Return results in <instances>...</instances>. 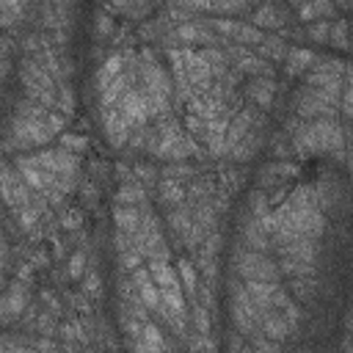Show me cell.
I'll use <instances>...</instances> for the list:
<instances>
[{
  "label": "cell",
  "instance_id": "7",
  "mask_svg": "<svg viewBox=\"0 0 353 353\" xmlns=\"http://www.w3.org/2000/svg\"><path fill=\"white\" fill-rule=\"evenodd\" d=\"M248 97H254L259 105H268V102H270V97H273V83L256 80V83L248 88Z\"/></svg>",
  "mask_w": 353,
  "mask_h": 353
},
{
  "label": "cell",
  "instance_id": "4",
  "mask_svg": "<svg viewBox=\"0 0 353 353\" xmlns=\"http://www.w3.org/2000/svg\"><path fill=\"white\" fill-rule=\"evenodd\" d=\"M25 306H28V290H25L22 281H14V284L0 295V323H3V325L14 323V320L25 312Z\"/></svg>",
  "mask_w": 353,
  "mask_h": 353
},
{
  "label": "cell",
  "instance_id": "1",
  "mask_svg": "<svg viewBox=\"0 0 353 353\" xmlns=\"http://www.w3.org/2000/svg\"><path fill=\"white\" fill-rule=\"evenodd\" d=\"M292 146L301 154H314V152H334L342 146V130L331 119H314L303 121L292 132Z\"/></svg>",
  "mask_w": 353,
  "mask_h": 353
},
{
  "label": "cell",
  "instance_id": "10",
  "mask_svg": "<svg viewBox=\"0 0 353 353\" xmlns=\"http://www.w3.org/2000/svg\"><path fill=\"white\" fill-rule=\"evenodd\" d=\"M254 353H279V342L265 339V336H254Z\"/></svg>",
  "mask_w": 353,
  "mask_h": 353
},
{
  "label": "cell",
  "instance_id": "11",
  "mask_svg": "<svg viewBox=\"0 0 353 353\" xmlns=\"http://www.w3.org/2000/svg\"><path fill=\"white\" fill-rule=\"evenodd\" d=\"M0 353H36V350H30V347H25L22 342H17V339H0Z\"/></svg>",
  "mask_w": 353,
  "mask_h": 353
},
{
  "label": "cell",
  "instance_id": "8",
  "mask_svg": "<svg viewBox=\"0 0 353 353\" xmlns=\"http://www.w3.org/2000/svg\"><path fill=\"white\" fill-rule=\"evenodd\" d=\"M25 11V6H17V3H0V25L8 28L17 22V17Z\"/></svg>",
  "mask_w": 353,
  "mask_h": 353
},
{
  "label": "cell",
  "instance_id": "6",
  "mask_svg": "<svg viewBox=\"0 0 353 353\" xmlns=\"http://www.w3.org/2000/svg\"><path fill=\"white\" fill-rule=\"evenodd\" d=\"M314 52L312 50H303V47H292L287 50V72L290 74H301L309 69V63H314Z\"/></svg>",
  "mask_w": 353,
  "mask_h": 353
},
{
  "label": "cell",
  "instance_id": "9",
  "mask_svg": "<svg viewBox=\"0 0 353 353\" xmlns=\"http://www.w3.org/2000/svg\"><path fill=\"white\" fill-rule=\"evenodd\" d=\"M83 270H85V256L77 251V254H72V259H69V279H80Z\"/></svg>",
  "mask_w": 353,
  "mask_h": 353
},
{
  "label": "cell",
  "instance_id": "3",
  "mask_svg": "<svg viewBox=\"0 0 353 353\" xmlns=\"http://www.w3.org/2000/svg\"><path fill=\"white\" fill-rule=\"evenodd\" d=\"M0 196H3V201H6L17 215L36 204L33 196H30V188L22 182V176H19L17 168H11V165H0Z\"/></svg>",
  "mask_w": 353,
  "mask_h": 353
},
{
  "label": "cell",
  "instance_id": "2",
  "mask_svg": "<svg viewBox=\"0 0 353 353\" xmlns=\"http://www.w3.org/2000/svg\"><path fill=\"white\" fill-rule=\"evenodd\" d=\"M237 273L245 281H262V284H276L279 281V265L265 254V251H240L237 254Z\"/></svg>",
  "mask_w": 353,
  "mask_h": 353
},
{
  "label": "cell",
  "instance_id": "5",
  "mask_svg": "<svg viewBox=\"0 0 353 353\" xmlns=\"http://www.w3.org/2000/svg\"><path fill=\"white\" fill-rule=\"evenodd\" d=\"M132 281H135V298L141 301V306L149 309V312H160V292H157V287H154L149 270L135 268Z\"/></svg>",
  "mask_w": 353,
  "mask_h": 353
}]
</instances>
